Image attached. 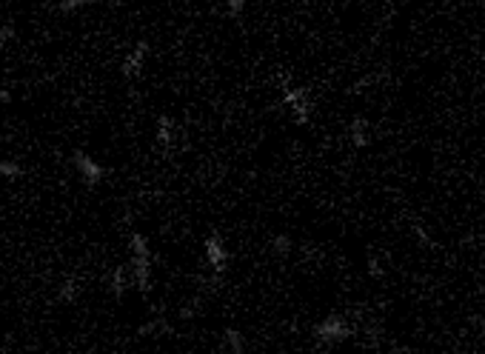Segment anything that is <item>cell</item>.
Listing matches in <instances>:
<instances>
[{
	"mask_svg": "<svg viewBox=\"0 0 485 354\" xmlns=\"http://www.w3.org/2000/svg\"><path fill=\"white\" fill-rule=\"evenodd\" d=\"M394 354H414V351H408V348H394Z\"/></svg>",
	"mask_w": 485,
	"mask_h": 354,
	"instance_id": "7402d4cb",
	"label": "cell"
},
{
	"mask_svg": "<svg viewBox=\"0 0 485 354\" xmlns=\"http://www.w3.org/2000/svg\"><path fill=\"white\" fill-rule=\"evenodd\" d=\"M197 312H200V300L194 297V300H189L186 306H180V320H192V317H197Z\"/></svg>",
	"mask_w": 485,
	"mask_h": 354,
	"instance_id": "d6986e66",
	"label": "cell"
},
{
	"mask_svg": "<svg viewBox=\"0 0 485 354\" xmlns=\"http://www.w3.org/2000/svg\"><path fill=\"white\" fill-rule=\"evenodd\" d=\"M106 286H109V291H112L114 300H123V294L128 291V286H135V283H131L128 266H117V269H112V275L106 277Z\"/></svg>",
	"mask_w": 485,
	"mask_h": 354,
	"instance_id": "ba28073f",
	"label": "cell"
},
{
	"mask_svg": "<svg viewBox=\"0 0 485 354\" xmlns=\"http://www.w3.org/2000/svg\"><path fill=\"white\" fill-rule=\"evenodd\" d=\"M203 254H206V263L211 269V283H220L223 275L229 272V263H232V254L226 249V240L220 237L217 232H211L206 240H203Z\"/></svg>",
	"mask_w": 485,
	"mask_h": 354,
	"instance_id": "6da1fadb",
	"label": "cell"
},
{
	"mask_svg": "<svg viewBox=\"0 0 485 354\" xmlns=\"http://www.w3.org/2000/svg\"><path fill=\"white\" fill-rule=\"evenodd\" d=\"M9 103H12V92L4 83H0V106H9Z\"/></svg>",
	"mask_w": 485,
	"mask_h": 354,
	"instance_id": "44dd1931",
	"label": "cell"
},
{
	"mask_svg": "<svg viewBox=\"0 0 485 354\" xmlns=\"http://www.w3.org/2000/svg\"><path fill=\"white\" fill-rule=\"evenodd\" d=\"M223 343H226V348H229V354H251L248 351V343H246V337H243V332H237V329H223Z\"/></svg>",
	"mask_w": 485,
	"mask_h": 354,
	"instance_id": "8fae6325",
	"label": "cell"
},
{
	"mask_svg": "<svg viewBox=\"0 0 485 354\" xmlns=\"http://www.w3.org/2000/svg\"><path fill=\"white\" fill-rule=\"evenodd\" d=\"M86 6H89V0H60V4L55 6V12L58 15H74V12L86 9Z\"/></svg>",
	"mask_w": 485,
	"mask_h": 354,
	"instance_id": "2e32d148",
	"label": "cell"
},
{
	"mask_svg": "<svg viewBox=\"0 0 485 354\" xmlns=\"http://www.w3.org/2000/svg\"><path fill=\"white\" fill-rule=\"evenodd\" d=\"M154 138H157L160 149H163L166 155H171L174 146L180 143V126H178V120H174L171 114H160V117H157V131H154Z\"/></svg>",
	"mask_w": 485,
	"mask_h": 354,
	"instance_id": "52a82bcc",
	"label": "cell"
},
{
	"mask_svg": "<svg viewBox=\"0 0 485 354\" xmlns=\"http://www.w3.org/2000/svg\"><path fill=\"white\" fill-rule=\"evenodd\" d=\"M368 275H371L374 280H380V277L385 275V269H383V260L377 257V251H371V254H368Z\"/></svg>",
	"mask_w": 485,
	"mask_h": 354,
	"instance_id": "ac0fdd59",
	"label": "cell"
},
{
	"mask_svg": "<svg viewBox=\"0 0 485 354\" xmlns=\"http://www.w3.org/2000/svg\"><path fill=\"white\" fill-rule=\"evenodd\" d=\"M149 52H152L149 40H138L135 46L126 52V58H123V63H120V74H123L126 80L140 77V72H143V66H146V60H149Z\"/></svg>",
	"mask_w": 485,
	"mask_h": 354,
	"instance_id": "8992f818",
	"label": "cell"
},
{
	"mask_svg": "<svg viewBox=\"0 0 485 354\" xmlns=\"http://www.w3.org/2000/svg\"><path fill=\"white\" fill-rule=\"evenodd\" d=\"M18 37V29L12 23H0V49L6 46V43H12Z\"/></svg>",
	"mask_w": 485,
	"mask_h": 354,
	"instance_id": "ffe728a7",
	"label": "cell"
},
{
	"mask_svg": "<svg viewBox=\"0 0 485 354\" xmlns=\"http://www.w3.org/2000/svg\"><path fill=\"white\" fill-rule=\"evenodd\" d=\"M243 12H246V0H229V4L223 6V15H226L229 20H240Z\"/></svg>",
	"mask_w": 485,
	"mask_h": 354,
	"instance_id": "e0dca14e",
	"label": "cell"
},
{
	"mask_svg": "<svg viewBox=\"0 0 485 354\" xmlns=\"http://www.w3.org/2000/svg\"><path fill=\"white\" fill-rule=\"evenodd\" d=\"M72 166H74V171L80 174V181L89 186V189H98V186L106 181V174H109V169H106L100 160H95L92 155H86V152H80V149L72 152Z\"/></svg>",
	"mask_w": 485,
	"mask_h": 354,
	"instance_id": "277c9868",
	"label": "cell"
},
{
	"mask_svg": "<svg viewBox=\"0 0 485 354\" xmlns=\"http://www.w3.org/2000/svg\"><path fill=\"white\" fill-rule=\"evenodd\" d=\"M348 140L354 149H366L371 143V135H368V120L366 117H354L348 126Z\"/></svg>",
	"mask_w": 485,
	"mask_h": 354,
	"instance_id": "9c48e42d",
	"label": "cell"
},
{
	"mask_svg": "<svg viewBox=\"0 0 485 354\" xmlns=\"http://www.w3.org/2000/svg\"><path fill=\"white\" fill-rule=\"evenodd\" d=\"M0 177H4V181H20V177H26V166L20 160L4 157L0 160Z\"/></svg>",
	"mask_w": 485,
	"mask_h": 354,
	"instance_id": "7c38bea8",
	"label": "cell"
},
{
	"mask_svg": "<svg viewBox=\"0 0 485 354\" xmlns=\"http://www.w3.org/2000/svg\"><path fill=\"white\" fill-rule=\"evenodd\" d=\"M152 254H131L128 260V272H131V283L140 294H149L152 286H154V277H152Z\"/></svg>",
	"mask_w": 485,
	"mask_h": 354,
	"instance_id": "5b68a950",
	"label": "cell"
},
{
	"mask_svg": "<svg viewBox=\"0 0 485 354\" xmlns=\"http://www.w3.org/2000/svg\"><path fill=\"white\" fill-rule=\"evenodd\" d=\"M80 294V286H77V277H63V283L58 286V303H74Z\"/></svg>",
	"mask_w": 485,
	"mask_h": 354,
	"instance_id": "4fadbf2b",
	"label": "cell"
},
{
	"mask_svg": "<svg viewBox=\"0 0 485 354\" xmlns=\"http://www.w3.org/2000/svg\"><path fill=\"white\" fill-rule=\"evenodd\" d=\"M312 332H314V340L323 343V346H337V343H343V340H348L351 334H354V329H351V323L343 315L323 317Z\"/></svg>",
	"mask_w": 485,
	"mask_h": 354,
	"instance_id": "3957f363",
	"label": "cell"
},
{
	"mask_svg": "<svg viewBox=\"0 0 485 354\" xmlns=\"http://www.w3.org/2000/svg\"><path fill=\"white\" fill-rule=\"evenodd\" d=\"M269 246H272V251H274L277 257H288V254L294 251V240H291L288 235H283V232H280V235H274Z\"/></svg>",
	"mask_w": 485,
	"mask_h": 354,
	"instance_id": "9a60e30c",
	"label": "cell"
},
{
	"mask_svg": "<svg viewBox=\"0 0 485 354\" xmlns=\"http://www.w3.org/2000/svg\"><path fill=\"white\" fill-rule=\"evenodd\" d=\"M283 86V103L286 109L291 112V120L297 126H305L314 114V103H312V95H308V88H300V86H288L286 80L280 83Z\"/></svg>",
	"mask_w": 485,
	"mask_h": 354,
	"instance_id": "7a4b0ae2",
	"label": "cell"
},
{
	"mask_svg": "<svg viewBox=\"0 0 485 354\" xmlns=\"http://www.w3.org/2000/svg\"><path fill=\"white\" fill-rule=\"evenodd\" d=\"M171 332H174V326L168 323V317L160 315V317H149V320L138 329V337H152V340H154V337H166V334H171Z\"/></svg>",
	"mask_w": 485,
	"mask_h": 354,
	"instance_id": "30bf717a",
	"label": "cell"
},
{
	"mask_svg": "<svg viewBox=\"0 0 485 354\" xmlns=\"http://www.w3.org/2000/svg\"><path fill=\"white\" fill-rule=\"evenodd\" d=\"M128 251L131 254H152V243L143 232H131L128 235Z\"/></svg>",
	"mask_w": 485,
	"mask_h": 354,
	"instance_id": "5bb4252c",
	"label": "cell"
}]
</instances>
